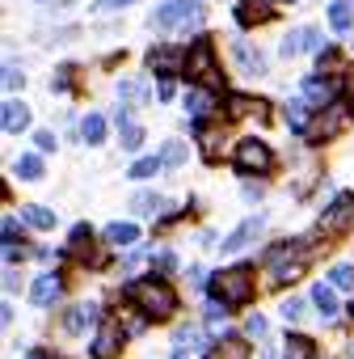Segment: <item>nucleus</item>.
Wrapping results in <instances>:
<instances>
[{"mask_svg":"<svg viewBox=\"0 0 354 359\" xmlns=\"http://www.w3.org/2000/svg\"><path fill=\"white\" fill-rule=\"evenodd\" d=\"M329 26L337 34H346L354 26V5H350V0H333V5H329Z\"/></svg>","mask_w":354,"mask_h":359,"instance_id":"6ab92c4d","label":"nucleus"},{"mask_svg":"<svg viewBox=\"0 0 354 359\" xmlns=\"http://www.w3.org/2000/svg\"><path fill=\"white\" fill-rule=\"evenodd\" d=\"M186 55L190 51H182V47H156V51H148V64L160 72V76H169V72H177L186 64Z\"/></svg>","mask_w":354,"mask_h":359,"instance_id":"f8f14e48","label":"nucleus"},{"mask_svg":"<svg viewBox=\"0 0 354 359\" xmlns=\"http://www.w3.org/2000/svg\"><path fill=\"white\" fill-rule=\"evenodd\" d=\"M93 321H97V304H76V309H68L64 330H68V334H80V330L93 325Z\"/></svg>","mask_w":354,"mask_h":359,"instance_id":"a211bd4d","label":"nucleus"},{"mask_svg":"<svg viewBox=\"0 0 354 359\" xmlns=\"http://www.w3.org/2000/svg\"><path fill=\"white\" fill-rule=\"evenodd\" d=\"M220 140H224V127H215V123L199 118V144H203L207 161H215V156H220Z\"/></svg>","mask_w":354,"mask_h":359,"instance_id":"f3484780","label":"nucleus"},{"mask_svg":"<svg viewBox=\"0 0 354 359\" xmlns=\"http://www.w3.org/2000/svg\"><path fill=\"white\" fill-rule=\"evenodd\" d=\"M245 330H249L253 338H262V334H266V317H249V325H245Z\"/></svg>","mask_w":354,"mask_h":359,"instance_id":"a19ab883","label":"nucleus"},{"mask_svg":"<svg viewBox=\"0 0 354 359\" xmlns=\"http://www.w3.org/2000/svg\"><path fill=\"white\" fill-rule=\"evenodd\" d=\"M287 127L291 131H308V102H287Z\"/></svg>","mask_w":354,"mask_h":359,"instance_id":"bb28decb","label":"nucleus"},{"mask_svg":"<svg viewBox=\"0 0 354 359\" xmlns=\"http://www.w3.org/2000/svg\"><path fill=\"white\" fill-rule=\"evenodd\" d=\"M169 359H190V351H182V346H177V351H173Z\"/></svg>","mask_w":354,"mask_h":359,"instance_id":"a18cd8bd","label":"nucleus"},{"mask_svg":"<svg viewBox=\"0 0 354 359\" xmlns=\"http://www.w3.org/2000/svg\"><path fill=\"white\" fill-rule=\"evenodd\" d=\"M232 60H236V68H241L245 76H262V72H266L262 51H257V47H249L245 39H236V43H232Z\"/></svg>","mask_w":354,"mask_h":359,"instance_id":"9d476101","label":"nucleus"},{"mask_svg":"<svg viewBox=\"0 0 354 359\" xmlns=\"http://www.w3.org/2000/svg\"><path fill=\"white\" fill-rule=\"evenodd\" d=\"M228 118H270V106H266L262 97L232 93V97H228Z\"/></svg>","mask_w":354,"mask_h":359,"instance_id":"6e6552de","label":"nucleus"},{"mask_svg":"<svg viewBox=\"0 0 354 359\" xmlns=\"http://www.w3.org/2000/svg\"><path fill=\"white\" fill-rule=\"evenodd\" d=\"M160 161H164L169 169H177V165L186 161V144H182V140H169V144H164V152H160Z\"/></svg>","mask_w":354,"mask_h":359,"instance_id":"2f4dec72","label":"nucleus"},{"mask_svg":"<svg viewBox=\"0 0 354 359\" xmlns=\"http://www.w3.org/2000/svg\"><path fill=\"white\" fill-rule=\"evenodd\" d=\"M135 237H139L135 224H110V229H106V241H110V245H131Z\"/></svg>","mask_w":354,"mask_h":359,"instance_id":"c85d7f7f","label":"nucleus"},{"mask_svg":"<svg viewBox=\"0 0 354 359\" xmlns=\"http://www.w3.org/2000/svg\"><path fill=\"white\" fill-rule=\"evenodd\" d=\"M34 144H38L43 152H51V148H55V135H51V131H38V135H34Z\"/></svg>","mask_w":354,"mask_h":359,"instance_id":"ea45409f","label":"nucleus"},{"mask_svg":"<svg viewBox=\"0 0 354 359\" xmlns=\"http://www.w3.org/2000/svg\"><path fill=\"white\" fill-rule=\"evenodd\" d=\"M5 245H17V220L5 216Z\"/></svg>","mask_w":354,"mask_h":359,"instance_id":"58836bf2","label":"nucleus"},{"mask_svg":"<svg viewBox=\"0 0 354 359\" xmlns=\"http://www.w3.org/2000/svg\"><path fill=\"white\" fill-rule=\"evenodd\" d=\"M26 359H55V351H30Z\"/></svg>","mask_w":354,"mask_h":359,"instance_id":"c03bdc74","label":"nucleus"},{"mask_svg":"<svg viewBox=\"0 0 354 359\" xmlns=\"http://www.w3.org/2000/svg\"><path fill=\"white\" fill-rule=\"evenodd\" d=\"M156 266H164V271H169V266H173V254H169V250H160V254H156Z\"/></svg>","mask_w":354,"mask_h":359,"instance_id":"37998d69","label":"nucleus"},{"mask_svg":"<svg viewBox=\"0 0 354 359\" xmlns=\"http://www.w3.org/2000/svg\"><path fill=\"white\" fill-rule=\"evenodd\" d=\"M118 102H148V85H143V81H135V76L118 81Z\"/></svg>","mask_w":354,"mask_h":359,"instance_id":"5701e85b","label":"nucleus"},{"mask_svg":"<svg viewBox=\"0 0 354 359\" xmlns=\"http://www.w3.org/2000/svg\"><path fill=\"white\" fill-rule=\"evenodd\" d=\"M127 5H135V0H97L93 13H114V9H127Z\"/></svg>","mask_w":354,"mask_h":359,"instance_id":"c9c22d12","label":"nucleus"},{"mask_svg":"<svg viewBox=\"0 0 354 359\" xmlns=\"http://www.w3.org/2000/svg\"><path fill=\"white\" fill-rule=\"evenodd\" d=\"M203 18H207V9L199 0H169V5H160L148 18V26L152 30H194V26H203Z\"/></svg>","mask_w":354,"mask_h":359,"instance_id":"f03ea898","label":"nucleus"},{"mask_svg":"<svg viewBox=\"0 0 354 359\" xmlns=\"http://www.w3.org/2000/svg\"><path fill=\"white\" fill-rule=\"evenodd\" d=\"M59 292H64L59 275H38V279H34V287H30V300H34L38 309H51V304L59 300Z\"/></svg>","mask_w":354,"mask_h":359,"instance_id":"4468645a","label":"nucleus"},{"mask_svg":"<svg viewBox=\"0 0 354 359\" xmlns=\"http://www.w3.org/2000/svg\"><path fill=\"white\" fill-rule=\"evenodd\" d=\"M304 102L316 106V110H329L333 106V81L329 76H308L304 81Z\"/></svg>","mask_w":354,"mask_h":359,"instance_id":"9b49d317","label":"nucleus"},{"mask_svg":"<svg viewBox=\"0 0 354 359\" xmlns=\"http://www.w3.org/2000/svg\"><path fill=\"white\" fill-rule=\"evenodd\" d=\"M17 177H30V182H38V177H43V161L38 156H17Z\"/></svg>","mask_w":354,"mask_h":359,"instance_id":"7c9ffc66","label":"nucleus"},{"mask_svg":"<svg viewBox=\"0 0 354 359\" xmlns=\"http://www.w3.org/2000/svg\"><path fill=\"white\" fill-rule=\"evenodd\" d=\"M312 304L320 309V317H337V296H333L325 283H316V287H312Z\"/></svg>","mask_w":354,"mask_h":359,"instance_id":"393cba45","label":"nucleus"},{"mask_svg":"<svg viewBox=\"0 0 354 359\" xmlns=\"http://www.w3.org/2000/svg\"><path fill=\"white\" fill-rule=\"evenodd\" d=\"M186 110H190L194 118H207V110H211V89H190V93H186Z\"/></svg>","mask_w":354,"mask_h":359,"instance_id":"b1692460","label":"nucleus"},{"mask_svg":"<svg viewBox=\"0 0 354 359\" xmlns=\"http://www.w3.org/2000/svg\"><path fill=\"white\" fill-rule=\"evenodd\" d=\"M262 229H266V216H249L241 229H232V233L224 237V254H241V250H245V245L262 233Z\"/></svg>","mask_w":354,"mask_h":359,"instance_id":"1a4fd4ad","label":"nucleus"},{"mask_svg":"<svg viewBox=\"0 0 354 359\" xmlns=\"http://www.w3.org/2000/svg\"><path fill=\"white\" fill-rule=\"evenodd\" d=\"M22 81H26V76H22V72H17L13 64H9V68H5V89L13 93V89H22Z\"/></svg>","mask_w":354,"mask_h":359,"instance_id":"e433bc0d","label":"nucleus"},{"mask_svg":"<svg viewBox=\"0 0 354 359\" xmlns=\"http://www.w3.org/2000/svg\"><path fill=\"white\" fill-rule=\"evenodd\" d=\"M270 18H274L270 0H241L236 5V26H257V22H270Z\"/></svg>","mask_w":354,"mask_h":359,"instance_id":"ddd939ff","label":"nucleus"},{"mask_svg":"<svg viewBox=\"0 0 354 359\" xmlns=\"http://www.w3.org/2000/svg\"><path fill=\"white\" fill-rule=\"evenodd\" d=\"M127 296L143 309V317H173V313H177V292H173V283H164L160 275L135 279V283L127 287Z\"/></svg>","mask_w":354,"mask_h":359,"instance_id":"f257e3e1","label":"nucleus"},{"mask_svg":"<svg viewBox=\"0 0 354 359\" xmlns=\"http://www.w3.org/2000/svg\"><path fill=\"white\" fill-rule=\"evenodd\" d=\"M118 135H122V148H139V144H143V127H139V123H122Z\"/></svg>","mask_w":354,"mask_h":359,"instance_id":"72a5a7b5","label":"nucleus"},{"mask_svg":"<svg viewBox=\"0 0 354 359\" xmlns=\"http://www.w3.org/2000/svg\"><path fill=\"white\" fill-rule=\"evenodd\" d=\"M160 165H164V161H156V156H143V161H135V165H131V177H152Z\"/></svg>","mask_w":354,"mask_h":359,"instance_id":"f704fd0d","label":"nucleus"},{"mask_svg":"<svg viewBox=\"0 0 354 359\" xmlns=\"http://www.w3.org/2000/svg\"><path fill=\"white\" fill-rule=\"evenodd\" d=\"M354 224V195H337L333 203H329V212L320 216V229L325 233H341V229H350Z\"/></svg>","mask_w":354,"mask_h":359,"instance_id":"423d86ee","label":"nucleus"},{"mask_svg":"<svg viewBox=\"0 0 354 359\" xmlns=\"http://www.w3.org/2000/svg\"><path fill=\"white\" fill-rule=\"evenodd\" d=\"M211 359H249V342H245V338H224V342L211 351Z\"/></svg>","mask_w":354,"mask_h":359,"instance_id":"412c9836","label":"nucleus"},{"mask_svg":"<svg viewBox=\"0 0 354 359\" xmlns=\"http://www.w3.org/2000/svg\"><path fill=\"white\" fill-rule=\"evenodd\" d=\"M0 123H5V131H26V127H30V106H26V102H5Z\"/></svg>","mask_w":354,"mask_h":359,"instance_id":"2eb2a0df","label":"nucleus"},{"mask_svg":"<svg viewBox=\"0 0 354 359\" xmlns=\"http://www.w3.org/2000/svg\"><path fill=\"white\" fill-rule=\"evenodd\" d=\"M304 47H308V30H291V34L283 39V47H278V51H283L287 60H295V55H299Z\"/></svg>","mask_w":354,"mask_h":359,"instance_id":"c756f323","label":"nucleus"},{"mask_svg":"<svg viewBox=\"0 0 354 359\" xmlns=\"http://www.w3.org/2000/svg\"><path fill=\"white\" fill-rule=\"evenodd\" d=\"M283 359H316V346L304 338V334H291L287 338V355Z\"/></svg>","mask_w":354,"mask_h":359,"instance_id":"a878e982","label":"nucleus"},{"mask_svg":"<svg viewBox=\"0 0 354 359\" xmlns=\"http://www.w3.org/2000/svg\"><path fill=\"white\" fill-rule=\"evenodd\" d=\"M329 283H333V287H346V292H350V287H354V266H350V262L333 266V271H329Z\"/></svg>","mask_w":354,"mask_h":359,"instance_id":"473e14b6","label":"nucleus"},{"mask_svg":"<svg viewBox=\"0 0 354 359\" xmlns=\"http://www.w3.org/2000/svg\"><path fill=\"white\" fill-rule=\"evenodd\" d=\"M80 135H85V144H101V140H106V118H101V114H89V118L80 123Z\"/></svg>","mask_w":354,"mask_h":359,"instance_id":"cd10ccee","label":"nucleus"},{"mask_svg":"<svg viewBox=\"0 0 354 359\" xmlns=\"http://www.w3.org/2000/svg\"><path fill=\"white\" fill-rule=\"evenodd\" d=\"M122 351V325L118 321H101L97 342H93V359H114Z\"/></svg>","mask_w":354,"mask_h":359,"instance_id":"0eeeda50","label":"nucleus"},{"mask_svg":"<svg viewBox=\"0 0 354 359\" xmlns=\"http://www.w3.org/2000/svg\"><path fill=\"white\" fill-rule=\"evenodd\" d=\"M299 309H304V300H295V296H291V300H283V317H287V321H295V317H299Z\"/></svg>","mask_w":354,"mask_h":359,"instance_id":"4c0bfd02","label":"nucleus"},{"mask_svg":"<svg viewBox=\"0 0 354 359\" xmlns=\"http://www.w3.org/2000/svg\"><path fill=\"white\" fill-rule=\"evenodd\" d=\"M156 97L169 102V97H173V81H160V85H156Z\"/></svg>","mask_w":354,"mask_h":359,"instance_id":"79ce46f5","label":"nucleus"},{"mask_svg":"<svg viewBox=\"0 0 354 359\" xmlns=\"http://www.w3.org/2000/svg\"><path fill=\"white\" fill-rule=\"evenodd\" d=\"M270 165H274L270 144H262V140H241V148H236V169H241V173H266Z\"/></svg>","mask_w":354,"mask_h":359,"instance_id":"39448f33","label":"nucleus"},{"mask_svg":"<svg viewBox=\"0 0 354 359\" xmlns=\"http://www.w3.org/2000/svg\"><path fill=\"white\" fill-rule=\"evenodd\" d=\"M186 76L190 81H199L203 89H224V76H220V64H215V47L207 43V39H199L194 47H190V55H186Z\"/></svg>","mask_w":354,"mask_h":359,"instance_id":"7ed1b4c3","label":"nucleus"},{"mask_svg":"<svg viewBox=\"0 0 354 359\" xmlns=\"http://www.w3.org/2000/svg\"><path fill=\"white\" fill-rule=\"evenodd\" d=\"M131 212H135V216H152V212H169V199H160V195H152V191H143V195H135V199H131Z\"/></svg>","mask_w":354,"mask_h":359,"instance_id":"aec40b11","label":"nucleus"},{"mask_svg":"<svg viewBox=\"0 0 354 359\" xmlns=\"http://www.w3.org/2000/svg\"><path fill=\"white\" fill-rule=\"evenodd\" d=\"M22 216H26V224H30V229H55V212H51V208L30 203V208H22Z\"/></svg>","mask_w":354,"mask_h":359,"instance_id":"4be33fe9","label":"nucleus"},{"mask_svg":"<svg viewBox=\"0 0 354 359\" xmlns=\"http://www.w3.org/2000/svg\"><path fill=\"white\" fill-rule=\"evenodd\" d=\"M211 287H215V300H224L228 309H232V304H245V300L253 296V271H249V266L220 271V275L211 279Z\"/></svg>","mask_w":354,"mask_h":359,"instance_id":"20e7f679","label":"nucleus"},{"mask_svg":"<svg viewBox=\"0 0 354 359\" xmlns=\"http://www.w3.org/2000/svg\"><path fill=\"white\" fill-rule=\"evenodd\" d=\"M337 123H341V110H337V106H329V110H325L308 131H304V135H308V140H329V135L337 131Z\"/></svg>","mask_w":354,"mask_h":359,"instance_id":"dca6fc26","label":"nucleus"}]
</instances>
